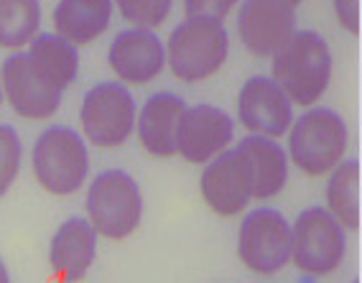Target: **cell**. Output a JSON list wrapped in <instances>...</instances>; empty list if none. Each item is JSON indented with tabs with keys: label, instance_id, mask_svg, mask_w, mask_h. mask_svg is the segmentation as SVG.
Returning a JSON list of instances; mask_svg holds the SVG:
<instances>
[{
	"label": "cell",
	"instance_id": "20",
	"mask_svg": "<svg viewBox=\"0 0 362 283\" xmlns=\"http://www.w3.org/2000/svg\"><path fill=\"white\" fill-rule=\"evenodd\" d=\"M327 212L344 230H360V161L357 158H342L329 171Z\"/></svg>",
	"mask_w": 362,
	"mask_h": 283
},
{
	"label": "cell",
	"instance_id": "21",
	"mask_svg": "<svg viewBox=\"0 0 362 283\" xmlns=\"http://www.w3.org/2000/svg\"><path fill=\"white\" fill-rule=\"evenodd\" d=\"M41 28L39 0H0V46L23 49Z\"/></svg>",
	"mask_w": 362,
	"mask_h": 283
},
{
	"label": "cell",
	"instance_id": "14",
	"mask_svg": "<svg viewBox=\"0 0 362 283\" xmlns=\"http://www.w3.org/2000/svg\"><path fill=\"white\" fill-rule=\"evenodd\" d=\"M0 87H3V97L13 108L16 115L26 117V120H49L62 108V97H64V92L54 90L33 74L23 52L11 54L3 62Z\"/></svg>",
	"mask_w": 362,
	"mask_h": 283
},
{
	"label": "cell",
	"instance_id": "17",
	"mask_svg": "<svg viewBox=\"0 0 362 283\" xmlns=\"http://www.w3.org/2000/svg\"><path fill=\"white\" fill-rule=\"evenodd\" d=\"M252 171V200H273L288 184V154L276 138L247 133L235 146Z\"/></svg>",
	"mask_w": 362,
	"mask_h": 283
},
{
	"label": "cell",
	"instance_id": "16",
	"mask_svg": "<svg viewBox=\"0 0 362 283\" xmlns=\"http://www.w3.org/2000/svg\"><path fill=\"white\" fill-rule=\"evenodd\" d=\"M187 110V103L174 92H156L138 110V141L151 156L168 158L176 154V128Z\"/></svg>",
	"mask_w": 362,
	"mask_h": 283
},
{
	"label": "cell",
	"instance_id": "4",
	"mask_svg": "<svg viewBox=\"0 0 362 283\" xmlns=\"http://www.w3.org/2000/svg\"><path fill=\"white\" fill-rule=\"evenodd\" d=\"M31 166L44 192L69 197L87 184L90 149L82 135L69 125H49L33 143Z\"/></svg>",
	"mask_w": 362,
	"mask_h": 283
},
{
	"label": "cell",
	"instance_id": "23",
	"mask_svg": "<svg viewBox=\"0 0 362 283\" xmlns=\"http://www.w3.org/2000/svg\"><path fill=\"white\" fill-rule=\"evenodd\" d=\"M23 143L13 125L0 122V197H6L21 174Z\"/></svg>",
	"mask_w": 362,
	"mask_h": 283
},
{
	"label": "cell",
	"instance_id": "10",
	"mask_svg": "<svg viewBox=\"0 0 362 283\" xmlns=\"http://www.w3.org/2000/svg\"><path fill=\"white\" fill-rule=\"evenodd\" d=\"M235 138V120L217 105L199 103L184 110L176 128V154L189 163H207L230 149Z\"/></svg>",
	"mask_w": 362,
	"mask_h": 283
},
{
	"label": "cell",
	"instance_id": "1",
	"mask_svg": "<svg viewBox=\"0 0 362 283\" xmlns=\"http://www.w3.org/2000/svg\"><path fill=\"white\" fill-rule=\"evenodd\" d=\"M332 71V49L317 31H293L271 57V79L298 108H314L322 100Z\"/></svg>",
	"mask_w": 362,
	"mask_h": 283
},
{
	"label": "cell",
	"instance_id": "28",
	"mask_svg": "<svg viewBox=\"0 0 362 283\" xmlns=\"http://www.w3.org/2000/svg\"><path fill=\"white\" fill-rule=\"evenodd\" d=\"M0 103H3V87H0Z\"/></svg>",
	"mask_w": 362,
	"mask_h": 283
},
{
	"label": "cell",
	"instance_id": "12",
	"mask_svg": "<svg viewBox=\"0 0 362 283\" xmlns=\"http://www.w3.org/2000/svg\"><path fill=\"white\" fill-rule=\"evenodd\" d=\"M296 31V8L286 0H240L238 39L255 57H273Z\"/></svg>",
	"mask_w": 362,
	"mask_h": 283
},
{
	"label": "cell",
	"instance_id": "7",
	"mask_svg": "<svg viewBox=\"0 0 362 283\" xmlns=\"http://www.w3.org/2000/svg\"><path fill=\"white\" fill-rule=\"evenodd\" d=\"M347 230L327 207H309L291 222V263L309 276H329L344 263Z\"/></svg>",
	"mask_w": 362,
	"mask_h": 283
},
{
	"label": "cell",
	"instance_id": "9",
	"mask_svg": "<svg viewBox=\"0 0 362 283\" xmlns=\"http://www.w3.org/2000/svg\"><path fill=\"white\" fill-rule=\"evenodd\" d=\"M202 197L207 207L220 217H235L245 212L252 202L250 163L238 149H227L212 161L204 163L199 179Z\"/></svg>",
	"mask_w": 362,
	"mask_h": 283
},
{
	"label": "cell",
	"instance_id": "11",
	"mask_svg": "<svg viewBox=\"0 0 362 283\" xmlns=\"http://www.w3.org/2000/svg\"><path fill=\"white\" fill-rule=\"evenodd\" d=\"M238 120L247 133L279 141L291 128L293 105L271 77L255 74L240 87Z\"/></svg>",
	"mask_w": 362,
	"mask_h": 283
},
{
	"label": "cell",
	"instance_id": "15",
	"mask_svg": "<svg viewBox=\"0 0 362 283\" xmlns=\"http://www.w3.org/2000/svg\"><path fill=\"white\" fill-rule=\"evenodd\" d=\"M98 258V232L87 217H69L57 227L49 245V265L59 283H79Z\"/></svg>",
	"mask_w": 362,
	"mask_h": 283
},
{
	"label": "cell",
	"instance_id": "25",
	"mask_svg": "<svg viewBox=\"0 0 362 283\" xmlns=\"http://www.w3.org/2000/svg\"><path fill=\"white\" fill-rule=\"evenodd\" d=\"M339 26L349 33H360V0H332Z\"/></svg>",
	"mask_w": 362,
	"mask_h": 283
},
{
	"label": "cell",
	"instance_id": "29",
	"mask_svg": "<svg viewBox=\"0 0 362 283\" xmlns=\"http://www.w3.org/2000/svg\"><path fill=\"white\" fill-rule=\"evenodd\" d=\"M349 283H360V278H355V281H349Z\"/></svg>",
	"mask_w": 362,
	"mask_h": 283
},
{
	"label": "cell",
	"instance_id": "26",
	"mask_svg": "<svg viewBox=\"0 0 362 283\" xmlns=\"http://www.w3.org/2000/svg\"><path fill=\"white\" fill-rule=\"evenodd\" d=\"M0 283H11V273H8V265L3 258H0Z\"/></svg>",
	"mask_w": 362,
	"mask_h": 283
},
{
	"label": "cell",
	"instance_id": "27",
	"mask_svg": "<svg viewBox=\"0 0 362 283\" xmlns=\"http://www.w3.org/2000/svg\"><path fill=\"white\" fill-rule=\"evenodd\" d=\"M286 3H291L293 8H298V6H301V0H286Z\"/></svg>",
	"mask_w": 362,
	"mask_h": 283
},
{
	"label": "cell",
	"instance_id": "22",
	"mask_svg": "<svg viewBox=\"0 0 362 283\" xmlns=\"http://www.w3.org/2000/svg\"><path fill=\"white\" fill-rule=\"evenodd\" d=\"M112 6L120 11L133 28H148L156 31L168 21V13L174 8V0H112Z\"/></svg>",
	"mask_w": 362,
	"mask_h": 283
},
{
	"label": "cell",
	"instance_id": "8",
	"mask_svg": "<svg viewBox=\"0 0 362 283\" xmlns=\"http://www.w3.org/2000/svg\"><path fill=\"white\" fill-rule=\"evenodd\" d=\"M240 260L258 276H276L291 263V222L273 207L245 214L238 232Z\"/></svg>",
	"mask_w": 362,
	"mask_h": 283
},
{
	"label": "cell",
	"instance_id": "3",
	"mask_svg": "<svg viewBox=\"0 0 362 283\" xmlns=\"http://www.w3.org/2000/svg\"><path fill=\"white\" fill-rule=\"evenodd\" d=\"M286 138L288 161L309 176H324L347 154L349 130L337 110L314 105L291 122Z\"/></svg>",
	"mask_w": 362,
	"mask_h": 283
},
{
	"label": "cell",
	"instance_id": "6",
	"mask_svg": "<svg viewBox=\"0 0 362 283\" xmlns=\"http://www.w3.org/2000/svg\"><path fill=\"white\" fill-rule=\"evenodd\" d=\"M138 105L123 82H100L84 92L79 122L95 149H120L136 130Z\"/></svg>",
	"mask_w": 362,
	"mask_h": 283
},
{
	"label": "cell",
	"instance_id": "13",
	"mask_svg": "<svg viewBox=\"0 0 362 283\" xmlns=\"http://www.w3.org/2000/svg\"><path fill=\"white\" fill-rule=\"evenodd\" d=\"M107 64L123 84H148L166 67V49L156 31L130 26L112 39Z\"/></svg>",
	"mask_w": 362,
	"mask_h": 283
},
{
	"label": "cell",
	"instance_id": "5",
	"mask_svg": "<svg viewBox=\"0 0 362 283\" xmlns=\"http://www.w3.org/2000/svg\"><path fill=\"white\" fill-rule=\"evenodd\" d=\"M84 207L95 232L107 240H125L141 227V187L123 168H107L95 176L87 189Z\"/></svg>",
	"mask_w": 362,
	"mask_h": 283
},
{
	"label": "cell",
	"instance_id": "24",
	"mask_svg": "<svg viewBox=\"0 0 362 283\" xmlns=\"http://www.w3.org/2000/svg\"><path fill=\"white\" fill-rule=\"evenodd\" d=\"M238 3L240 0H184V13L197 16V18L225 21Z\"/></svg>",
	"mask_w": 362,
	"mask_h": 283
},
{
	"label": "cell",
	"instance_id": "2",
	"mask_svg": "<svg viewBox=\"0 0 362 283\" xmlns=\"http://www.w3.org/2000/svg\"><path fill=\"white\" fill-rule=\"evenodd\" d=\"M166 64L179 82L197 84L214 77L230 57L225 21L187 16L166 41Z\"/></svg>",
	"mask_w": 362,
	"mask_h": 283
},
{
	"label": "cell",
	"instance_id": "19",
	"mask_svg": "<svg viewBox=\"0 0 362 283\" xmlns=\"http://www.w3.org/2000/svg\"><path fill=\"white\" fill-rule=\"evenodd\" d=\"M112 11V0H59L54 8V33L79 49L110 28Z\"/></svg>",
	"mask_w": 362,
	"mask_h": 283
},
{
	"label": "cell",
	"instance_id": "18",
	"mask_svg": "<svg viewBox=\"0 0 362 283\" xmlns=\"http://www.w3.org/2000/svg\"><path fill=\"white\" fill-rule=\"evenodd\" d=\"M23 54H26L33 74L54 90L64 92L77 82L79 49L66 39H62L59 33L39 31L28 44V52Z\"/></svg>",
	"mask_w": 362,
	"mask_h": 283
}]
</instances>
